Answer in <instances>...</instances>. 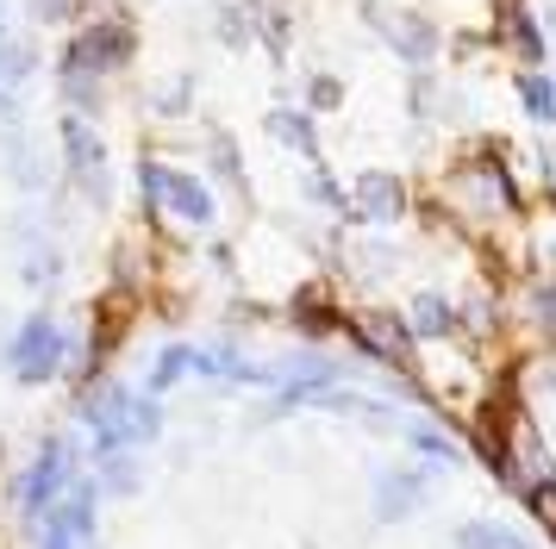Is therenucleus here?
Returning <instances> with one entry per match:
<instances>
[{
    "label": "nucleus",
    "mask_w": 556,
    "mask_h": 549,
    "mask_svg": "<svg viewBox=\"0 0 556 549\" xmlns=\"http://www.w3.org/2000/svg\"><path fill=\"white\" fill-rule=\"evenodd\" d=\"M131 25L126 20H88L76 38H63L56 50V88L70 100V113H94L106 94V81L131 63Z\"/></svg>",
    "instance_id": "nucleus-1"
},
{
    "label": "nucleus",
    "mask_w": 556,
    "mask_h": 549,
    "mask_svg": "<svg viewBox=\"0 0 556 549\" xmlns=\"http://www.w3.org/2000/svg\"><path fill=\"white\" fill-rule=\"evenodd\" d=\"M76 419H81V431H88L94 456H113V449L156 444V431H163V406H156L151 394L119 387V381H88V387H81Z\"/></svg>",
    "instance_id": "nucleus-2"
},
{
    "label": "nucleus",
    "mask_w": 556,
    "mask_h": 549,
    "mask_svg": "<svg viewBox=\"0 0 556 549\" xmlns=\"http://www.w3.org/2000/svg\"><path fill=\"white\" fill-rule=\"evenodd\" d=\"M70 356H76V337L51 319V312H31L13 337H7V374L20 387H51L56 374H70Z\"/></svg>",
    "instance_id": "nucleus-3"
},
{
    "label": "nucleus",
    "mask_w": 556,
    "mask_h": 549,
    "mask_svg": "<svg viewBox=\"0 0 556 549\" xmlns=\"http://www.w3.org/2000/svg\"><path fill=\"white\" fill-rule=\"evenodd\" d=\"M138 194H144V206H156V213H169V219L194 225V231H206V225L219 219V200H213V188H206L201 175L188 169H169V163H138Z\"/></svg>",
    "instance_id": "nucleus-4"
},
{
    "label": "nucleus",
    "mask_w": 556,
    "mask_h": 549,
    "mask_svg": "<svg viewBox=\"0 0 556 549\" xmlns=\"http://www.w3.org/2000/svg\"><path fill=\"white\" fill-rule=\"evenodd\" d=\"M70 481H76V444L70 437H45L38 456H31V469L20 474V519L38 524L56 499L70 494Z\"/></svg>",
    "instance_id": "nucleus-5"
},
{
    "label": "nucleus",
    "mask_w": 556,
    "mask_h": 549,
    "mask_svg": "<svg viewBox=\"0 0 556 549\" xmlns=\"http://www.w3.org/2000/svg\"><path fill=\"white\" fill-rule=\"evenodd\" d=\"M63 169H70V181L81 188L88 206H106V194H113V181H106V138L94 131L88 113H63Z\"/></svg>",
    "instance_id": "nucleus-6"
},
{
    "label": "nucleus",
    "mask_w": 556,
    "mask_h": 549,
    "mask_svg": "<svg viewBox=\"0 0 556 549\" xmlns=\"http://www.w3.org/2000/svg\"><path fill=\"white\" fill-rule=\"evenodd\" d=\"M451 200L463 206V213H476V219H501V213L519 206V194H513V181H506V169L494 163V156L463 163V169L451 175Z\"/></svg>",
    "instance_id": "nucleus-7"
},
{
    "label": "nucleus",
    "mask_w": 556,
    "mask_h": 549,
    "mask_svg": "<svg viewBox=\"0 0 556 549\" xmlns=\"http://www.w3.org/2000/svg\"><path fill=\"white\" fill-rule=\"evenodd\" d=\"M351 331H356V344L369 349L376 362H388V369H406V362H413V331H406V319H394V312H376V306H369Z\"/></svg>",
    "instance_id": "nucleus-8"
},
{
    "label": "nucleus",
    "mask_w": 556,
    "mask_h": 549,
    "mask_svg": "<svg viewBox=\"0 0 556 549\" xmlns=\"http://www.w3.org/2000/svg\"><path fill=\"white\" fill-rule=\"evenodd\" d=\"M344 213H356V219H376V225H388V219H401L406 213V188L394 181V175H356V188L344 194Z\"/></svg>",
    "instance_id": "nucleus-9"
},
{
    "label": "nucleus",
    "mask_w": 556,
    "mask_h": 549,
    "mask_svg": "<svg viewBox=\"0 0 556 549\" xmlns=\"http://www.w3.org/2000/svg\"><path fill=\"white\" fill-rule=\"evenodd\" d=\"M426 506V474L419 469H388L376 481V519H406V512H419Z\"/></svg>",
    "instance_id": "nucleus-10"
},
{
    "label": "nucleus",
    "mask_w": 556,
    "mask_h": 549,
    "mask_svg": "<svg viewBox=\"0 0 556 549\" xmlns=\"http://www.w3.org/2000/svg\"><path fill=\"white\" fill-rule=\"evenodd\" d=\"M376 25H388V44L401 50L406 63H426L431 56V25L413 13H376Z\"/></svg>",
    "instance_id": "nucleus-11"
},
{
    "label": "nucleus",
    "mask_w": 556,
    "mask_h": 549,
    "mask_svg": "<svg viewBox=\"0 0 556 549\" xmlns=\"http://www.w3.org/2000/svg\"><path fill=\"white\" fill-rule=\"evenodd\" d=\"M406 331H413V337H426V344L451 337V331H456L451 299H444V294H419V299H413V312H406Z\"/></svg>",
    "instance_id": "nucleus-12"
},
{
    "label": "nucleus",
    "mask_w": 556,
    "mask_h": 549,
    "mask_svg": "<svg viewBox=\"0 0 556 549\" xmlns=\"http://www.w3.org/2000/svg\"><path fill=\"white\" fill-rule=\"evenodd\" d=\"M181 374H194V349L188 344H169V349H156V362H151V374H144V394L151 399H163L169 387H176Z\"/></svg>",
    "instance_id": "nucleus-13"
},
{
    "label": "nucleus",
    "mask_w": 556,
    "mask_h": 549,
    "mask_svg": "<svg viewBox=\"0 0 556 549\" xmlns=\"http://www.w3.org/2000/svg\"><path fill=\"white\" fill-rule=\"evenodd\" d=\"M269 138H281V144L301 150V156H313V150H319L313 119H306V113H288V106H276V113H269Z\"/></svg>",
    "instance_id": "nucleus-14"
},
{
    "label": "nucleus",
    "mask_w": 556,
    "mask_h": 549,
    "mask_svg": "<svg viewBox=\"0 0 556 549\" xmlns=\"http://www.w3.org/2000/svg\"><path fill=\"white\" fill-rule=\"evenodd\" d=\"M456 549H526L506 524H488V519H469L456 524Z\"/></svg>",
    "instance_id": "nucleus-15"
},
{
    "label": "nucleus",
    "mask_w": 556,
    "mask_h": 549,
    "mask_svg": "<svg viewBox=\"0 0 556 549\" xmlns=\"http://www.w3.org/2000/svg\"><path fill=\"white\" fill-rule=\"evenodd\" d=\"M401 431H406V444L419 449L426 462H438V469H456V462H463V456H456V444L444 437V431H431V424H401Z\"/></svg>",
    "instance_id": "nucleus-16"
},
{
    "label": "nucleus",
    "mask_w": 556,
    "mask_h": 549,
    "mask_svg": "<svg viewBox=\"0 0 556 549\" xmlns=\"http://www.w3.org/2000/svg\"><path fill=\"white\" fill-rule=\"evenodd\" d=\"M526 506H531V519H538V524H544V531L556 537V481H551V474L526 487Z\"/></svg>",
    "instance_id": "nucleus-17"
},
{
    "label": "nucleus",
    "mask_w": 556,
    "mask_h": 549,
    "mask_svg": "<svg viewBox=\"0 0 556 549\" xmlns=\"http://www.w3.org/2000/svg\"><path fill=\"white\" fill-rule=\"evenodd\" d=\"M519 94H526L531 119H556V94H551V81H544V75H526V81H519Z\"/></svg>",
    "instance_id": "nucleus-18"
},
{
    "label": "nucleus",
    "mask_w": 556,
    "mask_h": 549,
    "mask_svg": "<svg viewBox=\"0 0 556 549\" xmlns=\"http://www.w3.org/2000/svg\"><path fill=\"white\" fill-rule=\"evenodd\" d=\"M294 319H301L306 331H331V324H338V312H331L319 294H301V299H294Z\"/></svg>",
    "instance_id": "nucleus-19"
},
{
    "label": "nucleus",
    "mask_w": 556,
    "mask_h": 549,
    "mask_svg": "<svg viewBox=\"0 0 556 549\" xmlns=\"http://www.w3.org/2000/svg\"><path fill=\"white\" fill-rule=\"evenodd\" d=\"M156 113H169V119H176V113H188V81H163V88H156V100H151Z\"/></svg>",
    "instance_id": "nucleus-20"
},
{
    "label": "nucleus",
    "mask_w": 556,
    "mask_h": 549,
    "mask_svg": "<svg viewBox=\"0 0 556 549\" xmlns=\"http://www.w3.org/2000/svg\"><path fill=\"white\" fill-rule=\"evenodd\" d=\"M7 169L20 175V188H38V163H31V150L20 144V138H13V144H7Z\"/></svg>",
    "instance_id": "nucleus-21"
},
{
    "label": "nucleus",
    "mask_w": 556,
    "mask_h": 549,
    "mask_svg": "<svg viewBox=\"0 0 556 549\" xmlns=\"http://www.w3.org/2000/svg\"><path fill=\"white\" fill-rule=\"evenodd\" d=\"M531 319L544 324V337H556V288H538L531 294Z\"/></svg>",
    "instance_id": "nucleus-22"
},
{
    "label": "nucleus",
    "mask_w": 556,
    "mask_h": 549,
    "mask_svg": "<svg viewBox=\"0 0 556 549\" xmlns=\"http://www.w3.org/2000/svg\"><path fill=\"white\" fill-rule=\"evenodd\" d=\"M513 44H519V56H544V38L531 20H513Z\"/></svg>",
    "instance_id": "nucleus-23"
},
{
    "label": "nucleus",
    "mask_w": 556,
    "mask_h": 549,
    "mask_svg": "<svg viewBox=\"0 0 556 549\" xmlns=\"http://www.w3.org/2000/svg\"><path fill=\"white\" fill-rule=\"evenodd\" d=\"M76 7H81V0H31V13H38L45 25H63L70 13H76Z\"/></svg>",
    "instance_id": "nucleus-24"
},
{
    "label": "nucleus",
    "mask_w": 556,
    "mask_h": 549,
    "mask_svg": "<svg viewBox=\"0 0 556 549\" xmlns=\"http://www.w3.org/2000/svg\"><path fill=\"white\" fill-rule=\"evenodd\" d=\"M306 188H313V200H326V206H344V194H338V188H331V175H313V181H306Z\"/></svg>",
    "instance_id": "nucleus-25"
},
{
    "label": "nucleus",
    "mask_w": 556,
    "mask_h": 549,
    "mask_svg": "<svg viewBox=\"0 0 556 549\" xmlns=\"http://www.w3.org/2000/svg\"><path fill=\"white\" fill-rule=\"evenodd\" d=\"M313 106H338V81H331V75L313 81Z\"/></svg>",
    "instance_id": "nucleus-26"
},
{
    "label": "nucleus",
    "mask_w": 556,
    "mask_h": 549,
    "mask_svg": "<svg viewBox=\"0 0 556 549\" xmlns=\"http://www.w3.org/2000/svg\"><path fill=\"white\" fill-rule=\"evenodd\" d=\"M13 113H20V94H7V88H0V119H13Z\"/></svg>",
    "instance_id": "nucleus-27"
},
{
    "label": "nucleus",
    "mask_w": 556,
    "mask_h": 549,
    "mask_svg": "<svg viewBox=\"0 0 556 549\" xmlns=\"http://www.w3.org/2000/svg\"><path fill=\"white\" fill-rule=\"evenodd\" d=\"M0 38H7V13H0Z\"/></svg>",
    "instance_id": "nucleus-28"
}]
</instances>
